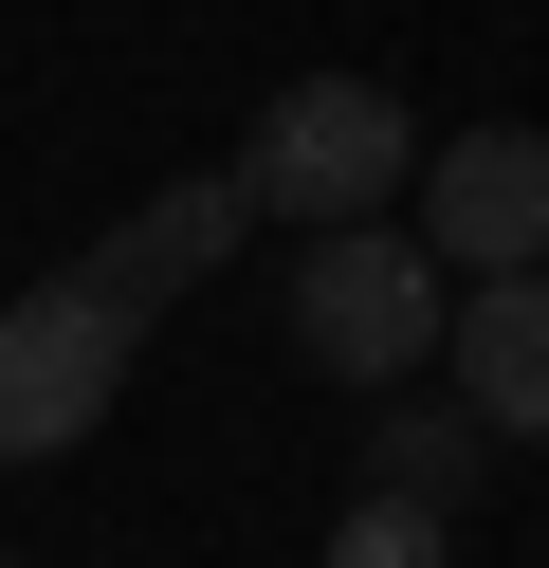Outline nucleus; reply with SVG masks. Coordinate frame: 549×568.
Segmentation results:
<instances>
[{"label": "nucleus", "instance_id": "1", "mask_svg": "<svg viewBox=\"0 0 549 568\" xmlns=\"http://www.w3.org/2000/svg\"><path fill=\"white\" fill-rule=\"evenodd\" d=\"M238 184H256V221H293V239H329V221H385V202L421 184V111H403L385 74H293L275 111H256Z\"/></svg>", "mask_w": 549, "mask_h": 568}, {"label": "nucleus", "instance_id": "2", "mask_svg": "<svg viewBox=\"0 0 549 568\" xmlns=\"http://www.w3.org/2000/svg\"><path fill=\"white\" fill-rule=\"evenodd\" d=\"M146 367V312H110L92 275H37L0 294V458H73Z\"/></svg>", "mask_w": 549, "mask_h": 568}, {"label": "nucleus", "instance_id": "3", "mask_svg": "<svg viewBox=\"0 0 549 568\" xmlns=\"http://www.w3.org/2000/svg\"><path fill=\"white\" fill-rule=\"evenodd\" d=\"M439 331H458V275H439L421 239H385V221H329L312 257H293V348H312L329 385H403Z\"/></svg>", "mask_w": 549, "mask_h": 568}, {"label": "nucleus", "instance_id": "4", "mask_svg": "<svg viewBox=\"0 0 549 568\" xmlns=\"http://www.w3.org/2000/svg\"><path fill=\"white\" fill-rule=\"evenodd\" d=\"M421 257L458 275H549V129H458V148H421Z\"/></svg>", "mask_w": 549, "mask_h": 568}, {"label": "nucleus", "instance_id": "5", "mask_svg": "<svg viewBox=\"0 0 549 568\" xmlns=\"http://www.w3.org/2000/svg\"><path fill=\"white\" fill-rule=\"evenodd\" d=\"M238 239H256V184H238V165H202V184H165V202H129V221H110V239H92V257H73V275H92L110 312H165L183 275H220V257H238Z\"/></svg>", "mask_w": 549, "mask_h": 568}, {"label": "nucleus", "instance_id": "6", "mask_svg": "<svg viewBox=\"0 0 549 568\" xmlns=\"http://www.w3.org/2000/svg\"><path fill=\"white\" fill-rule=\"evenodd\" d=\"M439 348H458V404L495 422L512 458H549V275H476Z\"/></svg>", "mask_w": 549, "mask_h": 568}, {"label": "nucleus", "instance_id": "7", "mask_svg": "<svg viewBox=\"0 0 549 568\" xmlns=\"http://www.w3.org/2000/svg\"><path fill=\"white\" fill-rule=\"evenodd\" d=\"M366 477H385V495H421V514H476V477H495V422H476V404H385Z\"/></svg>", "mask_w": 549, "mask_h": 568}, {"label": "nucleus", "instance_id": "8", "mask_svg": "<svg viewBox=\"0 0 549 568\" xmlns=\"http://www.w3.org/2000/svg\"><path fill=\"white\" fill-rule=\"evenodd\" d=\"M439 550H458V514H421V495L366 477L348 514H329V550H312V568H439Z\"/></svg>", "mask_w": 549, "mask_h": 568}, {"label": "nucleus", "instance_id": "9", "mask_svg": "<svg viewBox=\"0 0 549 568\" xmlns=\"http://www.w3.org/2000/svg\"><path fill=\"white\" fill-rule=\"evenodd\" d=\"M0 568H19V550H0Z\"/></svg>", "mask_w": 549, "mask_h": 568}]
</instances>
